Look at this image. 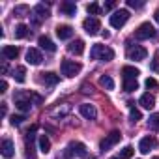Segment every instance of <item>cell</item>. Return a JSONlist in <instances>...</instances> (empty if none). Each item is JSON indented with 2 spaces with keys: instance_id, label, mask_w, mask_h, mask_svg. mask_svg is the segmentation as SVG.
I'll return each mask as SVG.
<instances>
[{
  "instance_id": "7c38bea8",
  "label": "cell",
  "mask_w": 159,
  "mask_h": 159,
  "mask_svg": "<svg viewBox=\"0 0 159 159\" xmlns=\"http://www.w3.org/2000/svg\"><path fill=\"white\" fill-rule=\"evenodd\" d=\"M79 112H81L86 120H96V116H98L96 107H94V105H90V103H83V105H79Z\"/></svg>"
},
{
  "instance_id": "e0dca14e",
  "label": "cell",
  "mask_w": 159,
  "mask_h": 159,
  "mask_svg": "<svg viewBox=\"0 0 159 159\" xmlns=\"http://www.w3.org/2000/svg\"><path fill=\"white\" fill-rule=\"evenodd\" d=\"M56 36H58L60 39H69V38L73 36V28H71L69 25H58V26H56Z\"/></svg>"
},
{
  "instance_id": "484cf974",
  "label": "cell",
  "mask_w": 159,
  "mask_h": 159,
  "mask_svg": "<svg viewBox=\"0 0 159 159\" xmlns=\"http://www.w3.org/2000/svg\"><path fill=\"white\" fill-rule=\"evenodd\" d=\"M99 84H101L105 90H114V81H112V77H109V75H103V77L99 79Z\"/></svg>"
},
{
  "instance_id": "b9f144b4",
  "label": "cell",
  "mask_w": 159,
  "mask_h": 159,
  "mask_svg": "<svg viewBox=\"0 0 159 159\" xmlns=\"http://www.w3.org/2000/svg\"><path fill=\"white\" fill-rule=\"evenodd\" d=\"M153 17H155V21H157V23H159V10H157V11H155V13H153Z\"/></svg>"
},
{
  "instance_id": "ab89813d",
  "label": "cell",
  "mask_w": 159,
  "mask_h": 159,
  "mask_svg": "<svg viewBox=\"0 0 159 159\" xmlns=\"http://www.w3.org/2000/svg\"><path fill=\"white\" fill-rule=\"evenodd\" d=\"M0 105H2V116H6V112H8V105H6V103H0Z\"/></svg>"
},
{
  "instance_id": "83f0119b",
  "label": "cell",
  "mask_w": 159,
  "mask_h": 159,
  "mask_svg": "<svg viewBox=\"0 0 159 159\" xmlns=\"http://www.w3.org/2000/svg\"><path fill=\"white\" fill-rule=\"evenodd\" d=\"M131 105V111H129V120L133 122V124H137L139 120H142V114H140V111L139 109H135L133 107V103H129Z\"/></svg>"
},
{
  "instance_id": "9a60e30c",
  "label": "cell",
  "mask_w": 159,
  "mask_h": 159,
  "mask_svg": "<svg viewBox=\"0 0 159 159\" xmlns=\"http://www.w3.org/2000/svg\"><path fill=\"white\" fill-rule=\"evenodd\" d=\"M41 60H43V56H41V52L38 49H28L26 51V62L28 64L38 66V64H41Z\"/></svg>"
},
{
  "instance_id": "d6986e66",
  "label": "cell",
  "mask_w": 159,
  "mask_h": 159,
  "mask_svg": "<svg viewBox=\"0 0 159 159\" xmlns=\"http://www.w3.org/2000/svg\"><path fill=\"white\" fill-rule=\"evenodd\" d=\"M2 56H4L6 60H15V58L19 56V49H17L15 45H4V47H2Z\"/></svg>"
},
{
  "instance_id": "4316f807",
  "label": "cell",
  "mask_w": 159,
  "mask_h": 159,
  "mask_svg": "<svg viewBox=\"0 0 159 159\" xmlns=\"http://www.w3.org/2000/svg\"><path fill=\"white\" fill-rule=\"evenodd\" d=\"M39 152H43V153H49L51 152V140L47 139V135H41L39 137Z\"/></svg>"
},
{
  "instance_id": "8d00e7d4",
  "label": "cell",
  "mask_w": 159,
  "mask_h": 159,
  "mask_svg": "<svg viewBox=\"0 0 159 159\" xmlns=\"http://www.w3.org/2000/svg\"><path fill=\"white\" fill-rule=\"evenodd\" d=\"M152 69H153V71H157V69H159V58H157V56H155V58H153V62H152Z\"/></svg>"
},
{
  "instance_id": "4fadbf2b",
  "label": "cell",
  "mask_w": 159,
  "mask_h": 159,
  "mask_svg": "<svg viewBox=\"0 0 159 159\" xmlns=\"http://www.w3.org/2000/svg\"><path fill=\"white\" fill-rule=\"evenodd\" d=\"M0 152H2V155H4L6 159H10V157H13V155H15V146H13L11 139H4V140H2Z\"/></svg>"
},
{
  "instance_id": "ac0fdd59",
  "label": "cell",
  "mask_w": 159,
  "mask_h": 159,
  "mask_svg": "<svg viewBox=\"0 0 159 159\" xmlns=\"http://www.w3.org/2000/svg\"><path fill=\"white\" fill-rule=\"evenodd\" d=\"M38 43H39L41 49H45V51H49V52H54V51H56V45H54V41H52L49 36H39Z\"/></svg>"
},
{
  "instance_id": "8fae6325",
  "label": "cell",
  "mask_w": 159,
  "mask_h": 159,
  "mask_svg": "<svg viewBox=\"0 0 159 159\" xmlns=\"http://www.w3.org/2000/svg\"><path fill=\"white\" fill-rule=\"evenodd\" d=\"M67 153L77 155V157H84L86 155V146L83 142H69L67 144Z\"/></svg>"
},
{
  "instance_id": "2e32d148",
  "label": "cell",
  "mask_w": 159,
  "mask_h": 159,
  "mask_svg": "<svg viewBox=\"0 0 159 159\" xmlns=\"http://www.w3.org/2000/svg\"><path fill=\"white\" fill-rule=\"evenodd\" d=\"M67 51L71 52V54H83L84 52V41L83 39H75V41H71L69 45H67Z\"/></svg>"
},
{
  "instance_id": "5bb4252c",
  "label": "cell",
  "mask_w": 159,
  "mask_h": 159,
  "mask_svg": "<svg viewBox=\"0 0 159 159\" xmlns=\"http://www.w3.org/2000/svg\"><path fill=\"white\" fill-rule=\"evenodd\" d=\"M122 75H124V81H137V77L140 75V71L133 66H124L122 67Z\"/></svg>"
},
{
  "instance_id": "277c9868",
  "label": "cell",
  "mask_w": 159,
  "mask_h": 159,
  "mask_svg": "<svg viewBox=\"0 0 159 159\" xmlns=\"http://www.w3.org/2000/svg\"><path fill=\"white\" fill-rule=\"evenodd\" d=\"M127 19H129V11H127V10H116V11L111 15L109 23H111L112 28H122V26L127 23Z\"/></svg>"
},
{
  "instance_id": "1f68e13d",
  "label": "cell",
  "mask_w": 159,
  "mask_h": 159,
  "mask_svg": "<svg viewBox=\"0 0 159 159\" xmlns=\"http://www.w3.org/2000/svg\"><path fill=\"white\" fill-rule=\"evenodd\" d=\"M86 11H88L90 15H98V13L101 11V8H99V4L92 2V4H88V6H86Z\"/></svg>"
},
{
  "instance_id": "d590c367",
  "label": "cell",
  "mask_w": 159,
  "mask_h": 159,
  "mask_svg": "<svg viewBox=\"0 0 159 159\" xmlns=\"http://www.w3.org/2000/svg\"><path fill=\"white\" fill-rule=\"evenodd\" d=\"M26 11H28V8H26V6H17V8L13 10V13H15V15H19V17H21L23 13H26Z\"/></svg>"
},
{
  "instance_id": "f1b7e54d",
  "label": "cell",
  "mask_w": 159,
  "mask_h": 159,
  "mask_svg": "<svg viewBox=\"0 0 159 159\" xmlns=\"http://www.w3.org/2000/svg\"><path fill=\"white\" fill-rule=\"evenodd\" d=\"M148 125H150V129L159 131V112H155V114H152V116L148 118Z\"/></svg>"
},
{
  "instance_id": "cb8c5ba5",
  "label": "cell",
  "mask_w": 159,
  "mask_h": 159,
  "mask_svg": "<svg viewBox=\"0 0 159 159\" xmlns=\"http://www.w3.org/2000/svg\"><path fill=\"white\" fill-rule=\"evenodd\" d=\"M34 13L39 17V19H47L49 15H51V11H49V8L45 6V4H38L36 8H34Z\"/></svg>"
},
{
  "instance_id": "3957f363",
  "label": "cell",
  "mask_w": 159,
  "mask_h": 159,
  "mask_svg": "<svg viewBox=\"0 0 159 159\" xmlns=\"http://www.w3.org/2000/svg\"><path fill=\"white\" fill-rule=\"evenodd\" d=\"M120 139H122V133L120 131H111L109 135H105V139H101V142H99V150L101 152H109L112 146H116L118 142H120Z\"/></svg>"
},
{
  "instance_id": "f546056e",
  "label": "cell",
  "mask_w": 159,
  "mask_h": 159,
  "mask_svg": "<svg viewBox=\"0 0 159 159\" xmlns=\"http://www.w3.org/2000/svg\"><path fill=\"white\" fill-rule=\"evenodd\" d=\"M133 153H135L133 146H125V148L120 152V159H131V157H133Z\"/></svg>"
},
{
  "instance_id": "4dcf8cb0",
  "label": "cell",
  "mask_w": 159,
  "mask_h": 159,
  "mask_svg": "<svg viewBox=\"0 0 159 159\" xmlns=\"http://www.w3.org/2000/svg\"><path fill=\"white\" fill-rule=\"evenodd\" d=\"M139 88V83L137 81H124V90L125 92H135Z\"/></svg>"
},
{
  "instance_id": "603a6c76",
  "label": "cell",
  "mask_w": 159,
  "mask_h": 159,
  "mask_svg": "<svg viewBox=\"0 0 159 159\" xmlns=\"http://www.w3.org/2000/svg\"><path fill=\"white\" fill-rule=\"evenodd\" d=\"M13 79H15L17 83H25L26 81V67L25 66H17L13 69Z\"/></svg>"
},
{
  "instance_id": "ba28073f",
  "label": "cell",
  "mask_w": 159,
  "mask_h": 159,
  "mask_svg": "<svg viewBox=\"0 0 159 159\" xmlns=\"http://www.w3.org/2000/svg\"><path fill=\"white\" fill-rule=\"evenodd\" d=\"M30 94H17L15 96V107L21 111V112H30L32 109V101H30Z\"/></svg>"
},
{
  "instance_id": "44dd1931",
  "label": "cell",
  "mask_w": 159,
  "mask_h": 159,
  "mask_svg": "<svg viewBox=\"0 0 159 159\" xmlns=\"http://www.w3.org/2000/svg\"><path fill=\"white\" fill-rule=\"evenodd\" d=\"M60 13H64V15H67V17H75L77 6H75L73 2H62V4H60Z\"/></svg>"
},
{
  "instance_id": "836d02e7",
  "label": "cell",
  "mask_w": 159,
  "mask_h": 159,
  "mask_svg": "<svg viewBox=\"0 0 159 159\" xmlns=\"http://www.w3.org/2000/svg\"><path fill=\"white\" fill-rule=\"evenodd\" d=\"M23 120H25V116H23V114H13V116L10 118V124H11V125H21V124H23Z\"/></svg>"
},
{
  "instance_id": "ffe728a7",
  "label": "cell",
  "mask_w": 159,
  "mask_h": 159,
  "mask_svg": "<svg viewBox=\"0 0 159 159\" xmlns=\"http://www.w3.org/2000/svg\"><path fill=\"white\" fill-rule=\"evenodd\" d=\"M41 81H43L47 86H54V84H58L60 77H58L56 73H52V71H45V73H41Z\"/></svg>"
},
{
  "instance_id": "9c48e42d",
  "label": "cell",
  "mask_w": 159,
  "mask_h": 159,
  "mask_svg": "<svg viewBox=\"0 0 159 159\" xmlns=\"http://www.w3.org/2000/svg\"><path fill=\"white\" fill-rule=\"evenodd\" d=\"M155 146H157V140H155L152 135H148V137H142V139H140V142H139V152L146 155V153H150Z\"/></svg>"
},
{
  "instance_id": "7bdbcfd3",
  "label": "cell",
  "mask_w": 159,
  "mask_h": 159,
  "mask_svg": "<svg viewBox=\"0 0 159 159\" xmlns=\"http://www.w3.org/2000/svg\"><path fill=\"white\" fill-rule=\"evenodd\" d=\"M152 159H159V155H155V157H152Z\"/></svg>"
},
{
  "instance_id": "74e56055",
  "label": "cell",
  "mask_w": 159,
  "mask_h": 159,
  "mask_svg": "<svg viewBox=\"0 0 159 159\" xmlns=\"http://www.w3.org/2000/svg\"><path fill=\"white\" fill-rule=\"evenodd\" d=\"M0 92H2V94H4V92H8V83H6V81L0 83Z\"/></svg>"
},
{
  "instance_id": "52a82bcc",
  "label": "cell",
  "mask_w": 159,
  "mask_h": 159,
  "mask_svg": "<svg viewBox=\"0 0 159 159\" xmlns=\"http://www.w3.org/2000/svg\"><path fill=\"white\" fill-rule=\"evenodd\" d=\"M155 36V28L150 25V23H142L137 30H135V38L137 39H150V38H153Z\"/></svg>"
},
{
  "instance_id": "d4e9b609",
  "label": "cell",
  "mask_w": 159,
  "mask_h": 159,
  "mask_svg": "<svg viewBox=\"0 0 159 159\" xmlns=\"http://www.w3.org/2000/svg\"><path fill=\"white\" fill-rule=\"evenodd\" d=\"M28 34H30V30H28V26H26V25H23V23H21V25H17V26H15V38H17V39H23V38H26Z\"/></svg>"
},
{
  "instance_id": "30bf717a",
  "label": "cell",
  "mask_w": 159,
  "mask_h": 159,
  "mask_svg": "<svg viewBox=\"0 0 159 159\" xmlns=\"http://www.w3.org/2000/svg\"><path fill=\"white\" fill-rule=\"evenodd\" d=\"M127 56H129V60L140 62V60H144V58L148 56V51H146L142 45H135V47H131V49L127 51Z\"/></svg>"
},
{
  "instance_id": "7402d4cb",
  "label": "cell",
  "mask_w": 159,
  "mask_h": 159,
  "mask_svg": "<svg viewBox=\"0 0 159 159\" xmlns=\"http://www.w3.org/2000/svg\"><path fill=\"white\" fill-rule=\"evenodd\" d=\"M139 103H140L144 109H148V111H150V109H153V107H155V98H153L152 94H142Z\"/></svg>"
},
{
  "instance_id": "7a4b0ae2",
  "label": "cell",
  "mask_w": 159,
  "mask_h": 159,
  "mask_svg": "<svg viewBox=\"0 0 159 159\" xmlns=\"http://www.w3.org/2000/svg\"><path fill=\"white\" fill-rule=\"evenodd\" d=\"M60 69H62V75H64V77L71 79V77H75V75H79V73H81L83 66L79 64V62H75V60H62V64H60Z\"/></svg>"
},
{
  "instance_id": "8992f818",
  "label": "cell",
  "mask_w": 159,
  "mask_h": 159,
  "mask_svg": "<svg viewBox=\"0 0 159 159\" xmlns=\"http://www.w3.org/2000/svg\"><path fill=\"white\" fill-rule=\"evenodd\" d=\"M83 28H84V32H86L88 36H96V34L101 30V23H99L98 17H86V19L83 21Z\"/></svg>"
},
{
  "instance_id": "5b68a950",
  "label": "cell",
  "mask_w": 159,
  "mask_h": 159,
  "mask_svg": "<svg viewBox=\"0 0 159 159\" xmlns=\"http://www.w3.org/2000/svg\"><path fill=\"white\" fill-rule=\"evenodd\" d=\"M34 131H36V125H32L25 137V150H26V159H36V148H34Z\"/></svg>"
},
{
  "instance_id": "e575fe53",
  "label": "cell",
  "mask_w": 159,
  "mask_h": 159,
  "mask_svg": "<svg viewBox=\"0 0 159 159\" xmlns=\"http://www.w3.org/2000/svg\"><path fill=\"white\" fill-rule=\"evenodd\" d=\"M127 6H129V8L139 10V8H142V6H144V2H140V0H127Z\"/></svg>"
},
{
  "instance_id": "f35d334b",
  "label": "cell",
  "mask_w": 159,
  "mask_h": 159,
  "mask_svg": "<svg viewBox=\"0 0 159 159\" xmlns=\"http://www.w3.org/2000/svg\"><path fill=\"white\" fill-rule=\"evenodd\" d=\"M112 8H114V2H107L105 4V11H111Z\"/></svg>"
},
{
  "instance_id": "d6a6232c",
  "label": "cell",
  "mask_w": 159,
  "mask_h": 159,
  "mask_svg": "<svg viewBox=\"0 0 159 159\" xmlns=\"http://www.w3.org/2000/svg\"><path fill=\"white\" fill-rule=\"evenodd\" d=\"M144 84H146V88H148V90H155V88H159V83L155 81L153 77H148Z\"/></svg>"
},
{
  "instance_id": "ee69618b",
  "label": "cell",
  "mask_w": 159,
  "mask_h": 159,
  "mask_svg": "<svg viewBox=\"0 0 159 159\" xmlns=\"http://www.w3.org/2000/svg\"><path fill=\"white\" fill-rule=\"evenodd\" d=\"M111 159H120V157H111Z\"/></svg>"
},
{
  "instance_id": "60d3db41",
  "label": "cell",
  "mask_w": 159,
  "mask_h": 159,
  "mask_svg": "<svg viewBox=\"0 0 159 159\" xmlns=\"http://www.w3.org/2000/svg\"><path fill=\"white\" fill-rule=\"evenodd\" d=\"M6 71H8V64L4 62V64H2V73H6Z\"/></svg>"
},
{
  "instance_id": "6da1fadb",
  "label": "cell",
  "mask_w": 159,
  "mask_h": 159,
  "mask_svg": "<svg viewBox=\"0 0 159 159\" xmlns=\"http://www.w3.org/2000/svg\"><path fill=\"white\" fill-rule=\"evenodd\" d=\"M90 58L92 60H99V62H111L114 60V51L107 45H94L90 49Z\"/></svg>"
}]
</instances>
